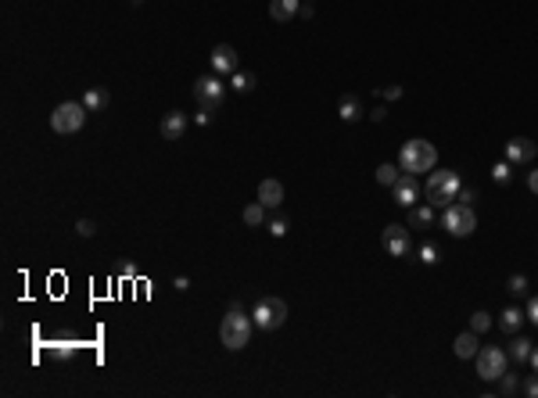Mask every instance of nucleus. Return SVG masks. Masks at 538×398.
Returning <instances> with one entry per match:
<instances>
[{
  "label": "nucleus",
  "mask_w": 538,
  "mask_h": 398,
  "mask_svg": "<svg viewBox=\"0 0 538 398\" xmlns=\"http://www.w3.org/2000/svg\"><path fill=\"white\" fill-rule=\"evenodd\" d=\"M434 165H438L434 144H427V140H406V144H402V151H399V169L402 172L420 176V172H431Z\"/></svg>",
  "instance_id": "1"
},
{
  "label": "nucleus",
  "mask_w": 538,
  "mask_h": 398,
  "mask_svg": "<svg viewBox=\"0 0 538 398\" xmlns=\"http://www.w3.org/2000/svg\"><path fill=\"white\" fill-rule=\"evenodd\" d=\"M460 187H463V180H460V172H452V169H445V172H431V180H427V201L434 204V209H449V204L460 198Z\"/></svg>",
  "instance_id": "2"
},
{
  "label": "nucleus",
  "mask_w": 538,
  "mask_h": 398,
  "mask_svg": "<svg viewBox=\"0 0 538 398\" xmlns=\"http://www.w3.org/2000/svg\"><path fill=\"white\" fill-rule=\"evenodd\" d=\"M251 323L255 320H248L244 309H230L223 316V323H219V341H223L230 352H237V348H244L251 341Z\"/></svg>",
  "instance_id": "3"
},
{
  "label": "nucleus",
  "mask_w": 538,
  "mask_h": 398,
  "mask_svg": "<svg viewBox=\"0 0 538 398\" xmlns=\"http://www.w3.org/2000/svg\"><path fill=\"white\" fill-rule=\"evenodd\" d=\"M251 320H255L259 330H277L283 327V320H288V301L277 298V294H266L255 301V312H251Z\"/></svg>",
  "instance_id": "4"
},
{
  "label": "nucleus",
  "mask_w": 538,
  "mask_h": 398,
  "mask_svg": "<svg viewBox=\"0 0 538 398\" xmlns=\"http://www.w3.org/2000/svg\"><path fill=\"white\" fill-rule=\"evenodd\" d=\"M83 122H86V104H79V101H65V104H58L51 111V130L61 133V137L79 133V130H83Z\"/></svg>",
  "instance_id": "5"
},
{
  "label": "nucleus",
  "mask_w": 538,
  "mask_h": 398,
  "mask_svg": "<svg viewBox=\"0 0 538 398\" xmlns=\"http://www.w3.org/2000/svg\"><path fill=\"white\" fill-rule=\"evenodd\" d=\"M441 226H445L452 237H470L478 230V212H473V204H449L445 212H441Z\"/></svg>",
  "instance_id": "6"
},
{
  "label": "nucleus",
  "mask_w": 538,
  "mask_h": 398,
  "mask_svg": "<svg viewBox=\"0 0 538 398\" xmlns=\"http://www.w3.org/2000/svg\"><path fill=\"white\" fill-rule=\"evenodd\" d=\"M226 97V86H223V75H198L194 79V101L201 108H219Z\"/></svg>",
  "instance_id": "7"
},
{
  "label": "nucleus",
  "mask_w": 538,
  "mask_h": 398,
  "mask_svg": "<svg viewBox=\"0 0 538 398\" xmlns=\"http://www.w3.org/2000/svg\"><path fill=\"white\" fill-rule=\"evenodd\" d=\"M506 366H510V359H506L502 348H481L478 352V377L481 380H499L506 373Z\"/></svg>",
  "instance_id": "8"
},
{
  "label": "nucleus",
  "mask_w": 538,
  "mask_h": 398,
  "mask_svg": "<svg viewBox=\"0 0 538 398\" xmlns=\"http://www.w3.org/2000/svg\"><path fill=\"white\" fill-rule=\"evenodd\" d=\"M391 194H395V204H402V209H413V204L420 201V180L413 176V172H402V176L395 180Z\"/></svg>",
  "instance_id": "9"
},
{
  "label": "nucleus",
  "mask_w": 538,
  "mask_h": 398,
  "mask_svg": "<svg viewBox=\"0 0 538 398\" xmlns=\"http://www.w3.org/2000/svg\"><path fill=\"white\" fill-rule=\"evenodd\" d=\"M381 248L391 255V259H402V255H409V230L406 226H384L381 233Z\"/></svg>",
  "instance_id": "10"
},
{
  "label": "nucleus",
  "mask_w": 538,
  "mask_h": 398,
  "mask_svg": "<svg viewBox=\"0 0 538 398\" xmlns=\"http://www.w3.org/2000/svg\"><path fill=\"white\" fill-rule=\"evenodd\" d=\"M535 154H538V144L528 137H513L506 144V162L510 165H528V162H535Z\"/></svg>",
  "instance_id": "11"
},
{
  "label": "nucleus",
  "mask_w": 538,
  "mask_h": 398,
  "mask_svg": "<svg viewBox=\"0 0 538 398\" xmlns=\"http://www.w3.org/2000/svg\"><path fill=\"white\" fill-rule=\"evenodd\" d=\"M237 69H241V58H237V51L230 43H219L215 51H212V72L215 75H233Z\"/></svg>",
  "instance_id": "12"
},
{
  "label": "nucleus",
  "mask_w": 538,
  "mask_h": 398,
  "mask_svg": "<svg viewBox=\"0 0 538 398\" xmlns=\"http://www.w3.org/2000/svg\"><path fill=\"white\" fill-rule=\"evenodd\" d=\"M158 130H162V137H165V140H180V137L187 133V115H183V111H169Z\"/></svg>",
  "instance_id": "13"
},
{
  "label": "nucleus",
  "mask_w": 538,
  "mask_h": 398,
  "mask_svg": "<svg viewBox=\"0 0 538 398\" xmlns=\"http://www.w3.org/2000/svg\"><path fill=\"white\" fill-rule=\"evenodd\" d=\"M302 11V0H269V19L273 22H291Z\"/></svg>",
  "instance_id": "14"
},
{
  "label": "nucleus",
  "mask_w": 538,
  "mask_h": 398,
  "mask_svg": "<svg viewBox=\"0 0 538 398\" xmlns=\"http://www.w3.org/2000/svg\"><path fill=\"white\" fill-rule=\"evenodd\" d=\"M259 201L266 204V209H280V201H283V183H280V180H262V183H259Z\"/></svg>",
  "instance_id": "15"
},
{
  "label": "nucleus",
  "mask_w": 538,
  "mask_h": 398,
  "mask_svg": "<svg viewBox=\"0 0 538 398\" xmlns=\"http://www.w3.org/2000/svg\"><path fill=\"white\" fill-rule=\"evenodd\" d=\"M338 115H341L344 122H359L362 115H366V108H362V101H359V97H352V93H344V97H341V104H338Z\"/></svg>",
  "instance_id": "16"
},
{
  "label": "nucleus",
  "mask_w": 538,
  "mask_h": 398,
  "mask_svg": "<svg viewBox=\"0 0 538 398\" xmlns=\"http://www.w3.org/2000/svg\"><path fill=\"white\" fill-rule=\"evenodd\" d=\"M478 352H481V348H478V333L463 330L460 338H456V355H460V359H478Z\"/></svg>",
  "instance_id": "17"
},
{
  "label": "nucleus",
  "mask_w": 538,
  "mask_h": 398,
  "mask_svg": "<svg viewBox=\"0 0 538 398\" xmlns=\"http://www.w3.org/2000/svg\"><path fill=\"white\" fill-rule=\"evenodd\" d=\"M83 104H86V111H101V108H108V90H104V86H90V90L83 93Z\"/></svg>",
  "instance_id": "18"
},
{
  "label": "nucleus",
  "mask_w": 538,
  "mask_h": 398,
  "mask_svg": "<svg viewBox=\"0 0 538 398\" xmlns=\"http://www.w3.org/2000/svg\"><path fill=\"white\" fill-rule=\"evenodd\" d=\"M520 323H524V312H520V309H513V305H510V309H506V312L499 316V327H502L506 333H517V330H520Z\"/></svg>",
  "instance_id": "19"
},
{
  "label": "nucleus",
  "mask_w": 538,
  "mask_h": 398,
  "mask_svg": "<svg viewBox=\"0 0 538 398\" xmlns=\"http://www.w3.org/2000/svg\"><path fill=\"white\" fill-rule=\"evenodd\" d=\"M431 222H434V209H427V204H420V209L413 204V209H409V226L420 230V226H431Z\"/></svg>",
  "instance_id": "20"
},
{
  "label": "nucleus",
  "mask_w": 538,
  "mask_h": 398,
  "mask_svg": "<svg viewBox=\"0 0 538 398\" xmlns=\"http://www.w3.org/2000/svg\"><path fill=\"white\" fill-rule=\"evenodd\" d=\"M531 348H535V344H531L528 338H513V344H510V359H513V362H528V359H531Z\"/></svg>",
  "instance_id": "21"
},
{
  "label": "nucleus",
  "mask_w": 538,
  "mask_h": 398,
  "mask_svg": "<svg viewBox=\"0 0 538 398\" xmlns=\"http://www.w3.org/2000/svg\"><path fill=\"white\" fill-rule=\"evenodd\" d=\"M230 86H233L237 93H248V90H255V75H251V72H241V69H237V72L230 75Z\"/></svg>",
  "instance_id": "22"
},
{
  "label": "nucleus",
  "mask_w": 538,
  "mask_h": 398,
  "mask_svg": "<svg viewBox=\"0 0 538 398\" xmlns=\"http://www.w3.org/2000/svg\"><path fill=\"white\" fill-rule=\"evenodd\" d=\"M244 222H248V226H262V222H266V204L262 201H251L248 209H244Z\"/></svg>",
  "instance_id": "23"
},
{
  "label": "nucleus",
  "mask_w": 538,
  "mask_h": 398,
  "mask_svg": "<svg viewBox=\"0 0 538 398\" xmlns=\"http://www.w3.org/2000/svg\"><path fill=\"white\" fill-rule=\"evenodd\" d=\"M399 176H402V172L395 169L391 162H384V165H377V183H381V187H395V180H399Z\"/></svg>",
  "instance_id": "24"
},
{
  "label": "nucleus",
  "mask_w": 538,
  "mask_h": 398,
  "mask_svg": "<svg viewBox=\"0 0 538 398\" xmlns=\"http://www.w3.org/2000/svg\"><path fill=\"white\" fill-rule=\"evenodd\" d=\"M488 327H492V316H488L484 309H481V312H473V316H470V330H473V333H484Z\"/></svg>",
  "instance_id": "25"
},
{
  "label": "nucleus",
  "mask_w": 538,
  "mask_h": 398,
  "mask_svg": "<svg viewBox=\"0 0 538 398\" xmlns=\"http://www.w3.org/2000/svg\"><path fill=\"white\" fill-rule=\"evenodd\" d=\"M510 176H513V172H510V162H499V165H492V180H495L499 187H506V183H510Z\"/></svg>",
  "instance_id": "26"
},
{
  "label": "nucleus",
  "mask_w": 538,
  "mask_h": 398,
  "mask_svg": "<svg viewBox=\"0 0 538 398\" xmlns=\"http://www.w3.org/2000/svg\"><path fill=\"white\" fill-rule=\"evenodd\" d=\"M417 255H420V262H423V266H434L441 251H438L434 244H420V251H417Z\"/></svg>",
  "instance_id": "27"
},
{
  "label": "nucleus",
  "mask_w": 538,
  "mask_h": 398,
  "mask_svg": "<svg viewBox=\"0 0 538 398\" xmlns=\"http://www.w3.org/2000/svg\"><path fill=\"white\" fill-rule=\"evenodd\" d=\"M510 291H513V294H524V291H528V277H524V273H513V277H510Z\"/></svg>",
  "instance_id": "28"
},
{
  "label": "nucleus",
  "mask_w": 538,
  "mask_h": 398,
  "mask_svg": "<svg viewBox=\"0 0 538 398\" xmlns=\"http://www.w3.org/2000/svg\"><path fill=\"white\" fill-rule=\"evenodd\" d=\"M499 391H502V395H513V391H517V377H513V373H502V377H499Z\"/></svg>",
  "instance_id": "29"
},
{
  "label": "nucleus",
  "mask_w": 538,
  "mask_h": 398,
  "mask_svg": "<svg viewBox=\"0 0 538 398\" xmlns=\"http://www.w3.org/2000/svg\"><path fill=\"white\" fill-rule=\"evenodd\" d=\"M75 230H79V237H93V233H97L93 219H79V222H75Z\"/></svg>",
  "instance_id": "30"
},
{
  "label": "nucleus",
  "mask_w": 538,
  "mask_h": 398,
  "mask_svg": "<svg viewBox=\"0 0 538 398\" xmlns=\"http://www.w3.org/2000/svg\"><path fill=\"white\" fill-rule=\"evenodd\" d=\"M269 233H273V237H283V233H288V219H283V215L273 219V222H269Z\"/></svg>",
  "instance_id": "31"
},
{
  "label": "nucleus",
  "mask_w": 538,
  "mask_h": 398,
  "mask_svg": "<svg viewBox=\"0 0 538 398\" xmlns=\"http://www.w3.org/2000/svg\"><path fill=\"white\" fill-rule=\"evenodd\" d=\"M524 316H528V320H531V323L538 327V294H535V298L528 301V312H524Z\"/></svg>",
  "instance_id": "32"
},
{
  "label": "nucleus",
  "mask_w": 538,
  "mask_h": 398,
  "mask_svg": "<svg viewBox=\"0 0 538 398\" xmlns=\"http://www.w3.org/2000/svg\"><path fill=\"white\" fill-rule=\"evenodd\" d=\"M212 111H215V108H201L198 115H194V122H198V126H209V122H212Z\"/></svg>",
  "instance_id": "33"
},
{
  "label": "nucleus",
  "mask_w": 538,
  "mask_h": 398,
  "mask_svg": "<svg viewBox=\"0 0 538 398\" xmlns=\"http://www.w3.org/2000/svg\"><path fill=\"white\" fill-rule=\"evenodd\" d=\"M524 395L538 398V373H531V377H528V384H524Z\"/></svg>",
  "instance_id": "34"
},
{
  "label": "nucleus",
  "mask_w": 538,
  "mask_h": 398,
  "mask_svg": "<svg viewBox=\"0 0 538 398\" xmlns=\"http://www.w3.org/2000/svg\"><path fill=\"white\" fill-rule=\"evenodd\" d=\"M381 97H384V101H399V97H402V86H388V90H381Z\"/></svg>",
  "instance_id": "35"
},
{
  "label": "nucleus",
  "mask_w": 538,
  "mask_h": 398,
  "mask_svg": "<svg viewBox=\"0 0 538 398\" xmlns=\"http://www.w3.org/2000/svg\"><path fill=\"white\" fill-rule=\"evenodd\" d=\"M456 201H463V204H470V201H473V190H470V187H460V198H456Z\"/></svg>",
  "instance_id": "36"
},
{
  "label": "nucleus",
  "mask_w": 538,
  "mask_h": 398,
  "mask_svg": "<svg viewBox=\"0 0 538 398\" xmlns=\"http://www.w3.org/2000/svg\"><path fill=\"white\" fill-rule=\"evenodd\" d=\"M528 187H531V194H538V169L528 172Z\"/></svg>",
  "instance_id": "37"
},
{
  "label": "nucleus",
  "mask_w": 538,
  "mask_h": 398,
  "mask_svg": "<svg viewBox=\"0 0 538 398\" xmlns=\"http://www.w3.org/2000/svg\"><path fill=\"white\" fill-rule=\"evenodd\" d=\"M370 119H373V122H384V119H388V111H384V108H373V111H370Z\"/></svg>",
  "instance_id": "38"
},
{
  "label": "nucleus",
  "mask_w": 538,
  "mask_h": 398,
  "mask_svg": "<svg viewBox=\"0 0 538 398\" xmlns=\"http://www.w3.org/2000/svg\"><path fill=\"white\" fill-rule=\"evenodd\" d=\"M172 288H176V291H187V288H191V280H187V277H176V283H172Z\"/></svg>",
  "instance_id": "39"
},
{
  "label": "nucleus",
  "mask_w": 538,
  "mask_h": 398,
  "mask_svg": "<svg viewBox=\"0 0 538 398\" xmlns=\"http://www.w3.org/2000/svg\"><path fill=\"white\" fill-rule=\"evenodd\" d=\"M528 362H531V370L538 373V348H531V359H528Z\"/></svg>",
  "instance_id": "40"
},
{
  "label": "nucleus",
  "mask_w": 538,
  "mask_h": 398,
  "mask_svg": "<svg viewBox=\"0 0 538 398\" xmlns=\"http://www.w3.org/2000/svg\"><path fill=\"white\" fill-rule=\"evenodd\" d=\"M133 4H144V0H133Z\"/></svg>",
  "instance_id": "41"
}]
</instances>
